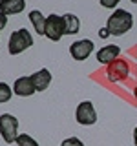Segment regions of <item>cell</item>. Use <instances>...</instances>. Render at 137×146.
Returning <instances> with one entry per match:
<instances>
[{
  "mask_svg": "<svg viewBox=\"0 0 137 146\" xmlns=\"http://www.w3.org/2000/svg\"><path fill=\"white\" fill-rule=\"evenodd\" d=\"M132 26H134V17L126 9H115L108 17V22H106V29L110 31V35H115V36L128 33L132 29Z\"/></svg>",
  "mask_w": 137,
  "mask_h": 146,
  "instance_id": "cell-1",
  "label": "cell"
},
{
  "mask_svg": "<svg viewBox=\"0 0 137 146\" xmlns=\"http://www.w3.org/2000/svg\"><path fill=\"white\" fill-rule=\"evenodd\" d=\"M33 46V36L27 29H17L13 31L11 36H9V44H7V49L11 55H18L22 53L24 49L31 48Z\"/></svg>",
  "mask_w": 137,
  "mask_h": 146,
  "instance_id": "cell-2",
  "label": "cell"
},
{
  "mask_svg": "<svg viewBox=\"0 0 137 146\" xmlns=\"http://www.w3.org/2000/svg\"><path fill=\"white\" fill-rule=\"evenodd\" d=\"M0 135H2L4 143H15L18 137V119L13 117L11 113L0 115Z\"/></svg>",
  "mask_w": 137,
  "mask_h": 146,
  "instance_id": "cell-3",
  "label": "cell"
},
{
  "mask_svg": "<svg viewBox=\"0 0 137 146\" xmlns=\"http://www.w3.org/2000/svg\"><path fill=\"white\" fill-rule=\"evenodd\" d=\"M64 35V20L61 15H49L46 17V33L44 36H48L53 42H59Z\"/></svg>",
  "mask_w": 137,
  "mask_h": 146,
  "instance_id": "cell-4",
  "label": "cell"
},
{
  "mask_svg": "<svg viewBox=\"0 0 137 146\" xmlns=\"http://www.w3.org/2000/svg\"><path fill=\"white\" fill-rule=\"evenodd\" d=\"M75 119L77 122L82 126H91L97 122V111H95L93 104L90 100H84L77 106V111H75Z\"/></svg>",
  "mask_w": 137,
  "mask_h": 146,
  "instance_id": "cell-5",
  "label": "cell"
},
{
  "mask_svg": "<svg viewBox=\"0 0 137 146\" xmlns=\"http://www.w3.org/2000/svg\"><path fill=\"white\" fill-rule=\"evenodd\" d=\"M128 71H130L128 64L124 60H121V58H115L113 62L108 64L106 77H108V80H112V82H119V80L124 79V77H128Z\"/></svg>",
  "mask_w": 137,
  "mask_h": 146,
  "instance_id": "cell-6",
  "label": "cell"
},
{
  "mask_svg": "<svg viewBox=\"0 0 137 146\" xmlns=\"http://www.w3.org/2000/svg\"><path fill=\"white\" fill-rule=\"evenodd\" d=\"M93 51V42L90 38H82V40H77L70 46V55L75 60H86V58L91 55Z\"/></svg>",
  "mask_w": 137,
  "mask_h": 146,
  "instance_id": "cell-7",
  "label": "cell"
},
{
  "mask_svg": "<svg viewBox=\"0 0 137 146\" xmlns=\"http://www.w3.org/2000/svg\"><path fill=\"white\" fill-rule=\"evenodd\" d=\"M35 91L37 90L33 86L31 77H20V79H17L15 84H13V93L18 95V97H31Z\"/></svg>",
  "mask_w": 137,
  "mask_h": 146,
  "instance_id": "cell-8",
  "label": "cell"
},
{
  "mask_svg": "<svg viewBox=\"0 0 137 146\" xmlns=\"http://www.w3.org/2000/svg\"><path fill=\"white\" fill-rule=\"evenodd\" d=\"M26 9V0H0V11L4 15H18Z\"/></svg>",
  "mask_w": 137,
  "mask_h": 146,
  "instance_id": "cell-9",
  "label": "cell"
},
{
  "mask_svg": "<svg viewBox=\"0 0 137 146\" xmlns=\"http://www.w3.org/2000/svg\"><path fill=\"white\" fill-rule=\"evenodd\" d=\"M119 53H121V49H119V46H104V48H100L99 51H97V60L100 64H108L110 62H113L115 58L119 57Z\"/></svg>",
  "mask_w": 137,
  "mask_h": 146,
  "instance_id": "cell-10",
  "label": "cell"
},
{
  "mask_svg": "<svg viewBox=\"0 0 137 146\" xmlns=\"http://www.w3.org/2000/svg\"><path fill=\"white\" fill-rule=\"evenodd\" d=\"M31 80H33V86L37 91H44V90H48L49 82H51V73L46 68H42V70H39L37 73L31 75Z\"/></svg>",
  "mask_w": 137,
  "mask_h": 146,
  "instance_id": "cell-11",
  "label": "cell"
},
{
  "mask_svg": "<svg viewBox=\"0 0 137 146\" xmlns=\"http://www.w3.org/2000/svg\"><path fill=\"white\" fill-rule=\"evenodd\" d=\"M62 20H64V35H75V33H79L80 20L77 18V15L66 13V15H62Z\"/></svg>",
  "mask_w": 137,
  "mask_h": 146,
  "instance_id": "cell-12",
  "label": "cell"
},
{
  "mask_svg": "<svg viewBox=\"0 0 137 146\" xmlns=\"http://www.w3.org/2000/svg\"><path fill=\"white\" fill-rule=\"evenodd\" d=\"M29 20H31V24H33L35 31L42 36L46 33V17L39 11V9H33V11L29 13Z\"/></svg>",
  "mask_w": 137,
  "mask_h": 146,
  "instance_id": "cell-13",
  "label": "cell"
},
{
  "mask_svg": "<svg viewBox=\"0 0 137 146\" xmlns=\"http://www.w3.org/2000/svg\"><path fill=\"white\" fill-rule=\"evenodd\" d=\"M15 143H17V146H39V143H37V141H35L31 135H27V133L18 135Z\"/></svg>",
  "mask_w": 137,
  "mask_h": 146,
  "instance_id": "cell-14",
  "label": "cell"
},
{
  "mask_svg": "<svg viewBox=\"0 0 137 146\" xmlns=\"http://www.w3.org/2000/svg\"><path fill=\"white\" fill-rule=\"evenodd\" d=\"M11 95H13V90L9 88L6 82H0V104L7 102V100L11 99Z\"/></svg>",
  "mask_w": 137,
  "mask_h": 146,
  "instance_id": "cell-15",
  "label": "cell"
},
{
  "mask_svg": "<svg viewBox=\"0 0 137 146\" xmlns=\"http://www.w3.org/2000/svg\"><path fill=\"white\" fill-rule=\"evenodd\" d=\"M61 146H84V143L77 137H70V139H64Z\"/></svg>",
  "mask_w": 137,
  "mask_h": 146,
  "instance_id": "cell-16",
  "label": "cell"
},
{
  "mask_svg": "<svg viewBox=\"0 0 137 146\" xmlns=\"http://www.w3.org/2000/svg\"><path fill=\"white\" fill-rule=\"evenodd\" d=\"M99 2H100V6H102V7H106V9H113L119 2H121V0H99Z\"/></svg>",
  "mask_w": 137,
  "mask_h": 146,
  "instance_id": "cell-17",
  "label": "cell"
},
{
  "mask_svg": "<svg viewBox=\"0 0 137 146\" xmlns=\"http://www.w3.org/2000/svg\"><path fill=\"white\" fill-rule=\"evenodd\" d=\"M6 24H7V15H4V13L0 11V29H4Z\"/></svg>",
  "mask_w": 137,
  "mask_h": 146,
  "instance_id": "cell-18",
  "label": "cell"
},
{
  "mask_svg": "<svg viewBox=\"0 0 137 146\" xmlns=\"http://www.w3.org/2000/svg\"><path fill=\"white\" fill-rule=\"evenodd\" d=\"M110 35V31L106 29V27H104V31H100V36H102V38H104V36H108Z\"/></svg>",
  "mask_w": 137,
  "mask_h": 146,
  "instance_id": "cell-19",
  "label": "cell"
},
{
  "mask_svg": "<svg viewBox=\"0 0 137 146\" xmlns=\"http://www.w3.org/2000/svg\"><path fill=\"white\" fill-rule=\"evenodd\" d=\"M134 144L137 146V126H135V130H134Z\"/></svg>",
  "mask_w": 137,
  "mask_h": 146,
  "instance_id": "cell-20",
  "label": "cell"
},
{
  "mask_svg": "<svg viewBox=\"0 0 137 146\" xmlns=\"http://www.w3.org/2000/svg\"><path fill=\"white\" fill-rule=\"evenodd\" d=\"M134 95H135V99H137V88H135V90H134Z\"/></svg>",
  "mask_w": 137,
  "mask_h": 146,
  "instance_id": "cell-21",
  "label": "cell"
},
{
  "mask_svg": "<svg viewBox=\"0 0 137 146\" xmlns=\"http://www.w3.org/2000/svg\"><path fill=\"white\" fill-rule=\"evenodd\" d=\"M130 2H134V4H137V0H130Z\"/></svg>",
  "mask_w": 137,
  "mask_h": 146,
  "instance_id": "cell-22",
  "label": "cell"
}]
</instances>
